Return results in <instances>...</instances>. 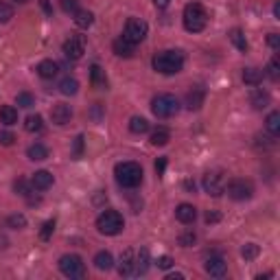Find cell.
Returning <instances> with one entry per match:
<instances>
[{
	"mask_svg": "<svg viewBox=\"0 0 280 280\" xmlns=\"http://www.w3.org/2000/svg\"><path fill=\"white\" fill-rule=\"evenodd\" d=\"M182 22H184V29H186L188 33H199V31H204L208 25V14L199 3H188L186 7H184Z\"/></svg>",
	"mask_w": 280,
	"mask_h": 280,
	"instance_id": "cell-1",
	"label": "cell"
},
{
	"mask_svg": "<svg viewBox=\"0 0 280 280\" xmlns=\"http://www.w3.org/2000/svg\"><path fill=\"white\" fill-rule=\"evenodd\" d=\"M151 64L160 75H177L184 68V55L180 51H162L153 57Z\"/></svg>",
	"mask_w": 280,
	"mask_h": 280,
	"instance_id": "cell-2",
	"label": "cell"
},
{
	"mask_svg": "<svg viewBox=\"0 0 280 280\" xmlns=\"http://www.w3.org/2000/svg\"><path fill=\"white\" fill-rule=\"evenodd\" d=\"M114 175H116V182L121 184V186L136 188V186H140L142 175L145 173H142V166L138 162H121V164H116Z\"/></svg>",
	"mask_w": 280,
	"mask_h": 280,
	"instance_id": "cell-3",
	"label": "cell"
},
{
	"mask_svg": "<svg viewBox=\"0 0 280 280\" xmlns=\"http://www.w3.org/2000/svg\"><path fill=\"white\" fill-rule=\"evenodd\" d=\"M123 228H125V219L118 210H105L97 217V230L101 234L114 236L118 232H123Z\"/></svg>",
	"mask_w": 280,
	"mask_h": 280,
	"instance_id": "cell-4",
	"label": "cell"
},
{
	"mask_svg": "<svg viewBox=\"0 0 280 280\" xmlns=\"http://www.w3.org/2000/svg\"><path fill=\"white\" fill-rule=\"evenodd\" d=\"M177 110H180V101L173 94H158L151 101V112L158 118H171L177 114Z\"/></svg>",
	"mask_w": 280,
	"mask_h": 280,
	"instance_id": "cell-5",
	"label": "cell"
},
{
	"mask_svg": "<svg viewBox=\"0 0 280 280\" xmlns=\"http://www.w3.org/2000/svg\"><path fill=\"white\" fill-rule=\"evenodd\" d=\"M59 271L66 278H83L86 276V263L77 254H64L59 258Z\"/></svg>",
	"mask_w": 280,
	"mask_h": 280,
	"instance_id": "cell-6",
	"label": "cell"
},
{
	"mask_svg": "<svg viewBox=\"0 0 280 280\" xmlns=\"http://www.w3.org/2000/svg\"><path fill=\"white\" fill-rule=\"evenodd\" d=\"M147 33H149V25L145 20H140V18H129V20L125 22L123 38L127 42H132V44H140V42L147 38Z\"/></svg>",
	"mask_w": 280,
	"mask_h": 280,
	"instance_id": "cell-7",
	"label": "cell"
},
{
	"mask_svg": "<svg viewBox=\"0 0 280 280\" xmlns=\"http://www.w3.org/2000/svg\"><path fill=\"white\" fill-rule=\"evenodd\" d=\"M225 175L221 171H208L204 175V180H201V186L208 195H212V197H219V195L225 193Z\"/></svg>",
	"mask_w": 280,
	"mask_h": 280,
	"instance_id": "cell-8",
	"label": "cell"
},
{
	"mask_svg": "<svg viewBox=\"0 0 280 280\" xmlns=\"http://www.w3.org/2000/svg\"><path fill=\"white\" fill-rule=\"evenodd\" d=\"M225 190H228V195L234 201H245L252 197L254 186L247 180H232L230 184H225Z\"/></svg>",
	"mask_w": 280,
	"mask_h": 280,
	"instance_id": "cell-9",
	"label": "cell"
},
{
	"mask_svg": "<svg viewBox=\"0 0 280 280\" xmlns=\"http://www.w3.org/2000/svg\"><path fill=\"white\" fill-rule=\"evenodd\" d=\"M86 53V40L83 35H70V40L64 42V55L70 59H81V55Z\"/></svg>",
	"mask_w": 280,
	"mask_h": 280,
	"instance_id": "cell-10",
	"label": "cell"
},
{
	"mask_svg": "<svg viewBox=\"0 0 280 280\" xmlns=\"http://www.w3.org/2000/svg\"><path fill=\"white\" fill-rule=\"evenodd\" d=\"M70 118H73V110H70V105L66 103H55L51 110V121L59 125V127H64V125L70 123Z\"/></svg>",
	"mask_w": 280,
	"mask_h": 280,
	"instance_id": "cell-11",
	"label": "cell"
},
{
	"mask_svg": "<svg viewBox=\"0 0 280 280\" xmlns=\"http://www.w3.org/2000/svg\"><path fill=\"white\" fill-rule=\"evenodd\" d=\"M206 271L214 278H223L225 273H228V263H225L221 256H210V258L206 260Z\"/></svg>",
	"mask_w": 280,
	"mask_h": 280,
	"instance_id": "cell-12",
	"label": "cell"
},
{
	"mask_svg": "<svg viewBox=\"0 0 280 280\" xmlns=\"http://www.w3.org/2000/svg\"><path fill=\"white\" fill-rule=\"evenodd\" d=\"M31 186L38 190H49L53 186V173H49V171H35L31 177Z\"/></svg>",
	"mask_w": 280,
	"mask_h": 280,
	"instance_id": "cell-13",
	"label": "cell"
},
{
	"mask_svg": "<svg viewBox=\"0 0 280 280\" xmlns=\"http://www.w3.org/2000/svg\"><path fill=\"white\" fill-rule=\"evenodd\" d=\"M175 217H177V221L180 223H193L195 219H197V210H195V206H190V204H180L175 208Z\"/></svg>",
	"mask_w": 280,
	"mask_h": 280,
	"instance_id": "cell-14",
	"label": "cell"
},
{
	"mask_svg": "<svg viewBox=\"0 0 280 280\" xmlns=\"http://www.w3.org/2000/svg\"><path fill=\"white\" fill-rule=\"evenodd\" d=\"M134 249H125L121 254V265H118V273L121 276H134Z\"/></svg>",
	"mask_w": 280,
	"mask_h": 280,
	"instance_id": "cell-15",
	"label": "cell"
},
{
	"mask_svg": "<svg viewBox=\"0 0 280 280\" xmlns=\"http://www.w3.org/2000/svg\"><path fill=\"white\" fill-rule=\"evenodd\" d=\"M149 269V249H140L134 256V276H142Z\"/></svg>",
	"mask_w": 280,
	"mask_h": 280,
	"instance_id": "cell-16",
	"label": "cell"
},
{
	"mask_svg": "<svg viewBox=\"0 0 280 280\" xmlns=\"http://www.w3.org/2000/svg\"><path fill=\"white\" fill-rule=\"evenodd\" d=\"M57 73H59V66L53 59H44V62L38 64V75L42 79H53V77H57Z\"/></svg>",
	"mask_w": 280,
	"mask_h": 280,
	"instance_id": "cell-17",
	"label": "cell"
},
{
	"mask_svg": "<svg viewBox=\"0 0 280 280\" xmlns=\"http://www.w3.org/2000/svg\"><path fill=\"white\" fill-rule=\"evenodd\" d=\"M134 46L132 42H127L125 38H118L114 40V44H112V49H114V53L118 57H134Z\"/></svg>",
	"mask_w": 280,
	"mask_h": 280,
	"instance_id": "cell-18",
	"label": "cell"
},
{
	"mask_svg": "<svg viewBox=\"0 0 280 280\" xmlns=\"http://www.w3.org/2000/svg\"><path fill=\"white\" fill-rule=\"evenodd\" d=\"M90 79H92V86L99 88V90H105L107 88V77H105V70L99 66V64H94L90 68Z\"/></svg>",
	"mask_w": 280,
	"mask_h": 280,
	"instance_id": "cell-19",
	"label": "cell"
},
{
	"mask_svg": "<svg viewBox=\"0 0 280 280\" xmlns=\"http://www.w3.org/2000/svg\"><path fill=\"white\" fill-rule=\"evenodd\" d=\"M73 16H75V25L79 29H88L94 22V14L88 11V9H77Z\"/></svg>",
	"mask_w": 280,
	"mask_h": 280,
	"instance_id": "cell-20",
	"label": "cell"
},
{
	"mask_svg": "<svg viewBox=\"0 0 280 280\" xmlns=\"http://www.w3.org/2000/svg\"><path fill=\"white\" fill-rule=\"evenodd\" d=\"M27 156H29V160H33V162H42V160L49 158V149L44 145H40V142H35V145L27 149Z\"/></svg>",
	"mask_w": 280,
	"mask_h": 280,
	"instance_id": "cell-21",
	"label": "cell"
},
{
	"mask_svg": "<svg viewBox=\"0 0 280 280\" xmlns=\"http://www.w3.org/2000/svg\"><path fill=\"white\" fill-rule=\"evenodd\" d=\"M94 267L101 271H107V269H112L114 267V258H112V254L110 252H99L97 256H94Z\"/></svg>",
	"mask_w": 280,
	"mask_h": 280,
	"instance_id": "cell-22",
	"label": "cell"
},
{
	"mask_svg": "<svg viewBox=\"0 0 280 280\" xmlns=\"http://www.w3.org/2000/svg\"><path fill=\"white\" fill-rule=\"evenodd\" d=\"M186 105H188V110H199L204 105V90L201 88H193L186 97Z\"/></svg>",
	"mask_w": 280,
	"mask_h": 280,
	"instance_id": "cell-23",
	"label": "cell"
},
{
	"mask_svg": "<svg viewBox=\"0 0 280 280\" xmlns=\"http://www.w3.org/2000/svg\"><path fill=\"white\" fill-rule=\"evenodd\" d=\"M0 123H5V125L18 123V110L14 105H0Z\"/></svg>",
	"mask_w": 280,
	"mask_h": 280,
	"instance_id": "cell-24",
	"label": "cell"
},
{
	"mask_svg": "<svg viewBox=\"0 0 280 280\" xmlns=\"http://www.w3.org/2000/svg\"><path fill=\"white\" fill-rule=\"evenodd\" d=\"M149 140H151V145H153V147H164L166 142L171 140V132H169L166 127H158L156 132L151 134V138H149Z\"/></svg>",
	"mask_w": 280,
	"mask_h": 280,
	"instance_id": "cell-25",
	"label": "cell"
},
{
	"mask_svg": "<svg viewBox=\"0 0 280 280\" xmlns=\"http://www.w3.org/2000/svg\"><path fill=\"white\" fill-rule=\"evenodd\" d=\"M243 81H245L247 86H260V81H263V70L245 68V70H243Z\"/></svg>",
	"mask_w": 280,
	"mask_h": 280,
	"instance_id": "cell-26",
	"label": "cell"
},
{
	"mask_svg": "<svg viewBox=\"0 0 280 280\" xmlns=\"http://www.w3.org/2000/svg\"><path fill=\"white\" fill-rule=\"evenodd\" d=\"M249 103H252L254 110H265V107L269 105V94L263 90H256L252 97H249Z\"/></svg>",
	"mask_w": 280,
	"mask_h": 280,
	"instance_id": "cell-27",
	"label": "cell"
},
{
	"mask_svg": "<svg viewBox=\"0 0 280 280\" xmlns=\"http://www.w3.org/2000/svg\"><path fill=\"white\" fill-rule=\"evenodd\" d=\"M59 92L66 94V97H73V94L79 92V81L66 77V79H62V83H59Z\"/></svg>",
	"mask_w": 280,
	"mask_h": 280,
	"instance_id": "cell-28",
	"label": "cell"
},
{
	"mask_svg": "<svg viewBox=\"0 0 280 280\" xmlns=\"http://www.w3.org/2000/svg\"><path fill=\"white\" fill-rule=\"evenodd\" d=\"M265 127H267V132H269L273 138H276V136H280V112H271V114L267 116Z\"/></svg>",
	"mask_w": 280,
	"mask_h": 280,
	"instance_id": "cell-29",
	"label": "cell"
},
{
	"mask_svg": "<svg viewBox=\"0 0 280 280\" xmlns=\"http://www.w3.org/2000/svg\"><path fill=\"white\" fill-rule=\"evenodd\" d=\"M230 40H232V44H234L241 53L247 51V40H245V35H243L241 29H232V31H230Z\"/></svg>",
	"mask_w": 280,
	"mask_h": 280,
	"instance_id": "cell-30",
	"label": "cell"
},
{
	"mask_svg": "<svg viewBox=\"0 0 280 280\" xmlns=\"http://www.w3.org/2000/svg\"><path fill=\"white\" fill-rule=\"evenodd\" d=\"M129 129H132V134H145V132H149V121L142 116H134L129 121Z\"/></svg>",
	"mask_w": 280,
	"mask_h": 280,
	"instance_id": "cell-31",
	"label": "cell"
},
{
	"mask_svg": "<svg viewBox=\"0 0 280 280\" xmlns=\"http://www.w3.org/2000/svg\"><path fill=\"white\" fill-rule=\"evenodd\" d=\"M44 127V123H42V116L40 114H31V116H27V121H25V129L27 132H40V129Z\"/></svg>",
	"mask_w": 280,
	"mask_h": 280,
	"instance_id": "cell-32",
	"label": "cell"
},
{
	"mask_svg": "<svg viewBox=\"0 0 280 280\" xmlns=\"http://www.w3.org/2000/svg\"><path fill=\"white\" fill-rule=\"evenodd\" d=\"M258 254H260V247L256 245V243H247V245L241 247V256H243L245 260H254Z\"/></svg>",
	"mask_w": 280,
	"mask_h": 280,
	"instance_id": "cell-33",
	"label": "cell"
},
{
	"mask_svg": "<svg viewBox=\"0 0 280 280\" xmlns=\"http://www.w3.org/2000/svg\"><path fill=\"white\" fill-rule=\"evenodd\" d=\"M7 225L14 230H20L27 225V217L25 214H11V217H7Z\"/></svg>",
	"mask_w": 280,
	"mask_h": 280,
	"instance_id": "cell-34",
	"label": "cell"
},
{
	"mask_svg": "<svg viewBox=\"0 0 280 280\" xmlns=\"http://www.w3.org/2000/svg\"><path fill=\"white\" fill-rule=\"evenodd\" d=\"M16 103H18V107H33L35 105V99H33V94H29V92H20L16 97Z\"/></svg>",
	"mask_w": 280,
	"mask_h": 280,
	"instance_id": "cell-35",
	"label": "cell"
},
{
	"mask_svg": "<svg viewBox=\"0 0 280 280\" xmlns=\"http://www.w3.org/2000/svg\"><path fill=\"white\" fill-rule=\"evenodd\" d=\"M11 18H14V7H11L9 3H3V0H0V22H9Z\"/></svg>",
	"mask_w": 280,
	"mask_h": 280,
	"instance_id": "cell-36",
	"label": "cell"
},
{
	"mask_svg": "<svg viewBox=\"0 0 280 280\" xmlns=\"http://www.w3.org/2000/svg\"><path fill=\"white\" fill-rule=\"evenodd\" d=\"M53 232H55V219H51V221H46L44 225H42L40 239H42V241H49L51 236H53Z\"/></svg>",
	"mask_w": 280,
	"mask_h": 280,
	"instance_id": "cell-37",
	"label": "cell"
},
{
	"mask_svg": "<svg viewBox=\"0 0 280 280\" xmlns=\"http://www.w3.org/2000/svg\"><path fill=\"white\" fill-rule=\"evenodd\" d=\"M14 188H16V193H18V195H22V197H27V195L31 193V184H29V182L25 180V177H20V180H16Z\"/></svg>",
	"mask_w": 280,
	"mask_h": 280,
	"instance_id": "cell-38",
	"label": "cell"
},
{
	"mask_svg": "<svg viewBox=\"0 0 280 280\" xmlns=\"http://www.w3.org/2000/svg\"><path fill=\"white\" fill-rule=\"evenodd\" d=\"M267 70H269V77H271L273 81L280 77V59H278V55L271 57V62H269V66H267Z\"/></svg>",
	"mask_w": 280,
	"mask_h": 280,
	"instance_id": "cell-39",
	"label": "cell"
},
{
	"mask_svg": "<svg viewBox=\"0 0 280 280\" xmlns=\"http://www.w3.org/2000/svg\"><path fill=\"white\" fill-rule=\"evenodd\" d=\"M195 243V232L193 230H186L184 234H180V245L182 247H188V245H193Z\"/></svg>",
	"mask_w": 280,
	"mask_h": 280,
	"instance_id": "cell-40",
	"label": "cell"
},
{
	"mask_svg": "<svg viewBox=\"0 0 280 280\" xmlns=\"http://www.w3.org/2000/svg\"><path fill=\"white\" fill-rule=\"evenodd\" d=\"M156 265L160 269H171V267H173V258H171V256H160L156 260Z\"/></svg>",
	"mask_w": 280,
	"mask_h": 280,
	"instance_id": "cell-41",
	"label": "cell"
},
{
	"mask_svg": "<svg viewBox=\"0 0 280 280\" xmlns=\"http://www.w3.org/2000/svg\"><path fill=\"white\" fill-rule=\"evenodd\" d=\"M62 9L66 11V14H75V11L79 9V5H77V0H62Z\"/></svg>",
	"mask_w": 280,
	"mask_h": 280,
	"instance_id": "cell-42",
	"label": "cell"
},
{
	"mask_svg": "<svg viewBox=\"0 0 280 280\" xmlns=\"http://www.w3.org/2000/svg\"><path fill=\"white\" fill-rule=\"evenodd\" d=\"M14 140H16V136L11 132H0V145L9 147V145H14Z\"/></svg>",
	"mask_w": 280,
	"mask_h": 280,
	"instance_id": "cell-43",
	"label": "cell"
},
{
	"mask_svg": "<svg viewBox=\"0 0 280 280\" xmlns=\"http://www.w3.org/2000/svg\"><path fill=\"white\" fill-rule=\"evenodd\" d=\"M267 44H269L273 51H278L280 49V35L278 33H269V38H267Z\"/></svg>",
	"mask_w": 280,
	"mask_h": 280,
	"instance_id": "cell-44",
	"label": "cell"
},
{
	"mask_svg": "<svg viewBox=\"0 0 280 280\" xmlns=\"http://www.w3.org/2000/svg\"><path fill=\"white\" fill-rule=\"evenodd\" d=\"M81 149H83V136H77V140H75V158L81 156Z\"/></svg>",
	"mask_w": 280,
	"mask_h": 280,
	"instance_id": "cell-45",
	"label": "cell"
},
{
	"mask_svg": "<svg viewBox=\"0 0 280 280\" xmlns=\"http://www.w3.org/2000/svg\"><path fill=\"white\" fill-rule=\"evenodd\" d=\"M219 219H221V214H219V212H212V210L206 212V221H208V223H217Z\"/></svg>",
	"mask_w": 280,
	"mask_h": 280,
	"instance_id": "cell-46",
	"label": "cell"
},
{
	"mask_svg": "<svg viewBox=\"0 0 280 280\" xmlns=\"http://www.w3.org/2000/svg\"><path fill=\"white\" fill-rule=\"evenodd\" d=\"M164 169H166V158H160L158 162H156V173H158V175H162V173H164Z\"/></svg>",
	"mask_w": 280,
	"mask_h": 280,
	"instance_id": "cell-47",
	"label": "cell"
},
{
	"mask_svg": "<svg viewBox=\"0 0 280 280\" xmlns=\"http://www.w3.org/2000/svg\"><path fill=\"white\" fill-rule=\"evenodd\" d=\"M153 5H156L158 9H164V7H169V0H153Z\"/></svg>",
	"mask_w": 280,
	"mask_h": 280,
	"instance_id": "cell-48",
	"label": "cell"
},
{
	"mask_svg": "<svg viewBox=\"0 0 280 280\" xmlns=\"http://www.w3.org/2000/svg\"><path fill=\"white\" fill-rule=\"evenodd\" d=\"M40 5H42V9L46 11V14H53V9H51V5H49V0H40Z\"/></svg>",
	"mask_w": 280,
	"mask_h": 280,
	"instance_id": "cell-49",
	"label": "cell"
},
{
	"mask_svg": "<svg viewBox=\"0 0 280 280\" xmlns=\"http://www.w3.org/2000/svg\"><path fill=\"white\" fill-rule=\"evenodd\" d=\"M184 276L182 273H171V276H166V280H182Z\"/></svg>",
	"mask_w": 280,
	"mask_h": 280,
	"instance_id": "cell-50",
	"label": "cell"
},
{
	"mask_svg": "<svg viewBox=\"0 0 280 280\" xmlns=\"http://www.w3.org/2000/svg\"><path fill=\"white\" fill-rule=\"evenodd\" d=\"M273 16H276V18H280V5H278V3L273 5Z\"/></svg>",
	"mask_w": 280,
	"mask_h": 280,
	"instance_id": "cell-51",
	"label": "cell"
},
{
	"mask_svg": "<svg viewBox=\"0 0 280 280\" xmlns=\"http://www.w3.org/2000/svg\"><path fill=\"white\" fill-rule=\"evenodd\" d=\"M184 186H186L188 190H195V184H193V182H186V184H184Z\"/></svg>",
	"mask_w": 280,
	"mask_h": 280,
	"instance_id": "cell-52",
	"label": "cell"
},
{
	"mask_svg": "<svg viewBox=\"0 0 280 280\" xmlns=\"http://www.w3.org/2000/svg\"><path fill=\"white\" fill-rule=\"evenodd\" d=\"M14 3H20V5H27L29 0H14Z\"/></svg>",
	"mask_w": 280,
	"mask_h": 280,
	"instance_id": "cell-53",
	"label": "cell"
}]
</instances>
